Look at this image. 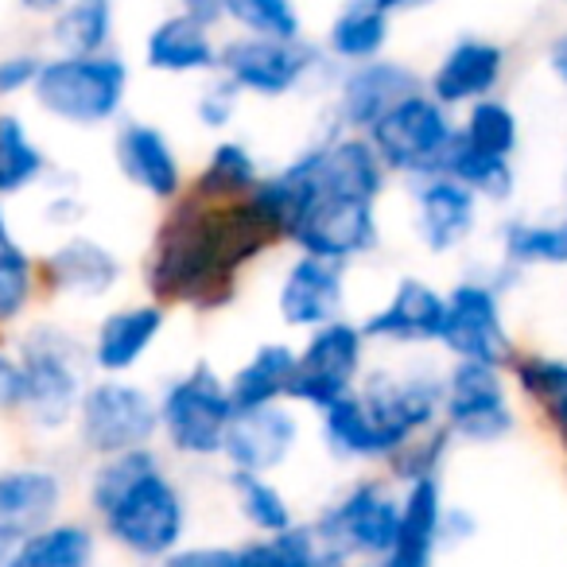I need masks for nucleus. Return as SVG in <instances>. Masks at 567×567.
<instances>
[{
  "label": "nucleus",
  "mask_w": 567,
  "mask_h": 567,
  "mask_svg": "<svg viewBox=\"0 0 567 567\" xmlns=\"http://www.w3.org/2000/svg\"><path fill=\"white\" fill-rule=\"evenodd\" d=\"M370 339L362 323L350 316L334 319L327 327L308 331L296 342V378L288 389V404H296L308 416L327 412L334 401L350 396L358 381L370 370Z\"/></svg>",
  "instance_id": "1a4fd4ad"
},
{
  "label": "nucleus",
  "mask_w": 567,
  "mask_h": 567,
  "mask_svg": "<svg viewBox=\"0 0 567 567\" xmlns=\"http://www.w3.org/2000/svg\"><path fill=\"white\" fill-rule=\"evenodd\" d=\"M474 533H478V520H474L471 509H463V505H447L443 509V548L474 540Z\"/></svg>",
  "instance_id": "49530a36"
},
{
  "label": "nucleus",
  "mask_w": 567,
  "mask_h": 567,
  "mask_svg": "<svg viewBox=\"0 0 567 567\" xmlns=\"http://www.w3.org/2000/svg\"><path fill=\"white\" fill-rule=\"evenodd\" d=\"M66 0H17V9L24 12V17H32V20H43L48 24L51 17H55L59 9H63Z\"/></svg>",
  "instance_id": "8fccbe9b"
},
{
  "label": "nucleus",
  "mask_w": 567,
  "mask_h": 567,
  "mask_svg": "<svg viewBox=\"0 0 567 567\" xmlns=\"http://www.w3.org/2000/svg\"><path fill=\"white\" fill-rule=\"evenodd\" d=\"M12 347L24 362L28 385L20 427L43 440L71 435L82 393L97 378L86 334H79L59 316H32L12 334Z\"/></svg>",
  "instance_id": "7ed1b4c3"
},
{
  "label": "nucleus",
  "mask_w": 567,
  "mask_h": 567,
  "mask_svg": "<svg viewBox=\"0 0 567 567\" xmlns=\"http://www.w3.org/2000/svg\"><path fill=\"white\" fill-rule=\"evenodd\" d=\"M9 551H12V544L0 540V567H9Z\"/></svg>",
  "instance_id": "5fc2aeb1"
},
{
  "label": "nucleus",
  "mask_w": 567,
  "mask_h": 567,
  "mask_svg": "<svg viewBox=\"0 0 567 567\" xmlns=\"http://www.w3.org/2000/svg\"><path fill=\"white\" fill-rule=\"evenodd\" d=\"M128 265L110 241L74 229L59 234L40 252V280L48 300H74V303H102L121 292Z\"/></svg>",
  "instance_id": "2eb2a0df"
},
{
  "label": "nucleus",
  "mask_w": 567,
  "mask_h": 567,
  "mask_svg": "<svg viewBox=\"0 0 567 567\" xmlns=\"http://www.w3.org/2000/svg\"><path fill=\"white\" fill-rule=\"evenodd\" d=\"M12 241H20V237H17V226H12L9 203L0 198V249H4V245H12Z\"/></svg>",
  "instance_id": "603ef678"
},
{
  "label": "nucleus",
  "mask_w": 567,
  "mask_h": 567,
  "mask_svg": "<svg viewBox=\"0 0 567 567\" xmlns=\"http://www.w3.org/2000/svg\"><path fill=\"white\" fill-rule=\"evenodd\" d=\"M241 102H245V94L226 74H210V79H203V86H198L190 113H195L198 128H206V133H214V136H226V128L234 125L237 113H241Z\"/></svg>",
  "instance_id": "a19ab883"
},
{
  "label": "nucleus",
  "mask_w": 567,
  "mask_h": 567,
  "mask_svg": "<svg viewBox=\"0 0 567 567\" xmlns=\"http://www.w3.org/2000/svg\"><path fill=\"white\" fill-rule=\"evenodd\" d=\"M226 489H229V502H234V513L249 528V536L284 533V528H292L300 520L292 497L284 494L276 474L226 471Z\"/></svg>",
  "instance_id": "2f4dec72"
},
{
  "label": "nucleus",
  "mask_w": 567,
  "mask_h": 567,
  "mask_svg": "<svg viewBox=\"0 0 567 567\" xmlns=\"http://www.w3.org/2000/svg\"><path fill=\"white\" fill-rule=\"evenodd\" d=\"M159 404V447L179 463H221L226 432L237 409L229 396L226 373L210 362H190L156 389Z\"/></svg>",
  "instance_id": "39448f33"
},
{
  "label": "nucleus",
  "mask_w": 567,
  "mask_h": 567,
  "mask_svg": "<svg viewBox=\"0 0 567 567\" xmlns=\"http://www.w3.org/2000/svg\"><path fill=\"white\" fill-rule=\"evenodd\" d=\"M221 28L190 17V12H164L141 40V66L164 79H210L218 74Z\"/></svg>",
  "instance_id": "5701e85b"
},
{
  "label": "nucleus",
  "mask_w": 567,
  "mask_h": 567,
  "mask_svg": "<svg viewBox=\"0 0 567 567\" xmlns=\"http://www.w3.org/2000/svg\"><path fill=\"white\" fill-rule=\"evenodd\" d=\"M548 71L567 86V32H559L556 40L548 43Z\"/></svg>",
  "instance_id": "09e8293b"
},
{
  "label": "nucleus",
  "mask_w": 567,
  "mask_h": 567,
  "mask_svg": "<svg viewBox=\"0 0 567 567\" xmlns=\"http://www.w3.org/2000/svg\"><path fill=\"white\" fill-rule=\"evenodd\" d=\"M559 4H567V0H559Z\"/></svg>",
  "instance_id": "6e6d98bb"
},
{
  "label": "nucleus",
  "mask_w": 567,
  "mask_h": 567,
  "mask_svg": "<svg viewBox=\"0 0 567 567\" xmlns=\"http://www.w3.org/2000/svg\"><path fill=\"white\" fill-rule=\"evenodd\" d=\"M218 74H226L245 97L284 102L303 90L334 79V63L319 40H265V35H226L221 40Z\"/></svg>",
  "instance_id": "6e6552de"
},
{
  "label": "nucleus",
  "mask_w": 567,
  "mask_h": 567,
  "mask_svg": "<svg viewBox=\"0 0 567 567\" xmlns=\"http://www.w3.org/2000/svg\"><path fill=\"white\" fill-rule=\"evenodd\" d=\"M389 40H393V12L381 9L378 0H342L319 35V48L339 71L389 55Z\"/></svg>",
  "instance_id": "393cba45"
},
{
  "label": "nucleus",
  "mask_w": 567,
  "mask_h": 567,
  "mask_svg": "<svg viewBox=\"0 0 567 567\" xmlns=\"http://www.w3.org/2000/svg\"><path fill=\"white\" fill-rule=\"evenodd\" d=\"M451 443H455V435H451L447 427L443 424L432 427V432L404 443L385 463V474L396 486H409V482H420V478H440L443 463H447V455H451Z\"/></svg>",
  "instance_id": "ea45409f"
},
{
  "label": "nucleus",
  "mask_w": 567,
  "mask_h": 567,
  "mask_svg": "<svg viewBox=\"0 0 567 567\" xmlns=\"http://www.w3.org/2000/svg\"><path fill=\"white\" fill-rule=\"evenodd\" d=\"M412 203V234L432 257H447V252L463 249L471 234L478 229V206L482 198L471 187H463L451 175H420V179L404 183Z\"/></svg>",
  "instance_id": "4be33fe9"
},
{
  "label": "nucleus",
  "mask_w": 567,
  "mask_h": 567,
  "mask_svg": "<svg viewBox=\"0 0 567 567\" xmlns=\"http://www.w3.org/2000/svg\"><path fill=\"white\" fill-rule=\"evenodd\" d=\"M316 432L327 455L342 466H385L393 458V447L378 432L358 389L350 396H342V401H334L327 412H319Z\"/></svg>",
  "instance_id": "a878e982"
},
{
  "label": "nucleus",
  "mask_w": 567,
  "mask_h": 567,
  "mask_svg": "<svg viewBox=\"0 0 567 567\" xmlns=\"http://www.w3.org/2000/svg\"><path fill=\"white\" fill-rule=\"evenodd\" d=\"M308 567H358V564H354V559H347V556H339V551L319 548V551H316V559H311Z\"/></svg>",
  "instance_id": "864d4df0"
},
{
  "label": "nucleus",
  "mask_w": 567,
  "mask_h": 567,
  "mask_svg": "<svg viewBox=\"0 0 567 567\" xmlns=\"http://www.w3.org/2000/svg\"><path fill=\"white\" fill-rule=\"evenodd\" d=\"M358 396L365 401L393 455L409 440L443 424V370L435 365H404V370L370 365L358 381Z\"/></svg>",
  "instance_id": "9b49d317"
},
{
  "label": "nucleus",
  "mask_w": 567,
  "mask_h": 567,
  "mask_svg": "<svg viewBox=\"0 0 567 567\" xmlns=\"http://www.w3.org/2000/svg\"><path fill=\"white\" fill-rule=\"evenodd\" d=\"M48 300L40 280V252H32L24 241H12L0 249V339L17 334L35 308Z\"/></svg>",
  "instance_id": "473e14b6"
},
{
  "label": "nucleus",
  "mask_w": 567,
  "mask_h": 567,
  "mask_svg": "<svg viewBox=\"0 0 567 567\" xmlns=\"http://www.w3.org/2000/svg\"><path fill=\"white\" fill-rule=\"evenodd\" d=\"M260 156L252 152V144L237 141V136H218L210 144V152L203 156V164L190 172L187 190L203 203H245L252 190L265 179Z\"/></svg>",
  "instance_id": "c85d7f7f"
},
{
  "label": "nucleus",
  "mask_w": 567,
  "mask_h": 567,
  "mask_svg": "<svg viewBox=\"0 0 567 567\" xmlns=\"http://www.w3.org/2000/svg\"><path fill=\"white\" fill-rule=\"evenodd\" d=\"M308 520L319 536V548L339 551L354 564H378L396 544L401 486L389 474H358L334 489Z\"/></svg>",
  "instance_id": "423d86ee"
},
{
  "label": "nucleus",
  "mask_w": 567,
  "mask_h": 567,
  "mask_svg": "<svg viewBox=\"0 0 567 567\" xmlns=\"http://www.w3.org/2000/svg\"><path fill=\"white\" fill-rule=\"evenodd\" d=\"M443 175H451V179H458L463 187H471L482 203H509L513 190H517L513 159L471 148L463 136H455V144H451L447 159H443Z\"/></svg>",
  "instance_id": "f704fd0d"
},
{
  "label": "nucleus",
  "mask_w": 567,
  "mask_h": 567,
  "mask_svg": "<svg viewBox=\"0 0 567 567\" xmlns=\"http://www.w3.org/2000/svg\"><path fill=\"white\" fill-rule=\"evenodd\" d=\"M82 221H86V198H82V190L74 183L51 190L48 203H43V226L59 229V234H74V229H82Z\"/></svg>",
  "instance_id": "a18cd8bd"
},
{
  "label": "nucleus",
  "mask_w": 567,
  "mask_h": 567,
  "mask_svg": "<svg viewBox=\"0 0 567 567\" xmlns=\"http://www.w3.org/2000/svg\"><path fill=\"white\" fill-rule=\"evenodd\" d=\"M128 94H133V63L121 51L105 55L48 51L32 102L55 125L94 133V128H113L125 117Z\"/></svg>",
  "instance_id": "20e7f679"
},
{
  "label": "nucleus",
  "mask_w": 567,
  "mask_h": 567,
  "mask_svg": "<svg viewBox=\"0 0 567 567\" xmlns=\"http://www.w3.org/2000/svg\"><path fill=\"white\" fill-rule=\"evenodd\" d=\"M443 319H447V292L424 276H401L393 284V292L358 323H362L370 347L409 350L440 347Z\"/></svg>",
  "instance_id": "6ab92c4d"
},
{
  "label": "nucleus",
  "mask_w": 567,
  "mask_h": 567,
  "mask_svg": "<svg viewBox=\"0 0 567 567\" xmlns=\"http://www.w3.org/2000/svg\"><path fill=\"white\" fill-rule=\"evenodd\" d=\"M443 427L455 435V443H474V447L509 440L517 412L502 365L451 362L443 370Z\"/></svg>",
  "instance_id": "f8f14e48"
},
{
  "label": "nucleus",
  "mask_w": 567,
  "mask_h": 567,
  "mask_svg": "<svg viewBox=\"0 0 567 567\" xmlns=\"http://www.w3.org/2000/svg\"><path fill=\"white\" fill-rule=\"evenodd\" d=\"M175 9L190 12V17L206 20V24L221 28V0H175Z\"/></svg>",
  "instance_id": "de8ad7c7"
},
{
  "label": "nucleus",
  "mask_w": 567,
  "mask_h": 567,
  "mask_svg": "<svg viewBox=\"0 0 567 567\" xmlns=\"http://www.w3.org/2000/svg\"><path fill=\"white\" fill-rule=\"evenodd\" d=\"M82 509L110 548L141 567L164 564L190 536V494L159 443L86 463Z\"/></svg>",
  "instance_id": "f03ea898"
},
{
  "label": "nucleus",
  "mask_w": 567,
  "mask_h": 567,
  "mask_svg": "<svg viewBox=\"0 0 567 567\" xmlns=\"http://www.w3.org/2000/svg\"><path fill=\"white\" fill-rule=\"evenodd\" d=\"M303 443V412L296 404H265V409L237 412L221 447L226 471L249 474H276L292 463V455Z\"/></svg>",
  "instance_id": "412c9836"
},
{
  "label": "nucleus",
  "mask_w": 567,
  "mask_h": 567,
  "mask_svg": "<svg viewBox=\"0 0 567 567\" xmlns=\"http://www.w3.org/2000/svg\"><path fill=\"white\" fill-rule=\"evenodd\" d=\"M440 350L451 362H486L509 370L517 347L502 316V288L482 276H463L447 288V319H443Z\"/></svg>",
  "instance_id": "ddd939ff"
},
{
  "label": "nucleus",
  "mask_w": 567,
  "mask_h": 567,
  "mask_svg": "<svg viewBox=\"0 0 567 567\" xmlns=\"http://www.w3.org/2000/svg\"><path fill=\"white\" fill-rule=\"evenodd\" d=\"M113 167L133 190H141L144 198L167 206L187 190L190 172L183 164L175 141L164 133V125L148 117H121L113 125Z\"/></svg>",
  "instance_id": "dca6fc26"
},
{
  "label": "nucleus",
  "mask_w": 567,
  "mask_h": 567,
  "mask_svg": "<svg viewBox=\"0 0 567 567\" xmlns=\"http://www.w3.org/2000/svg\"><path fill=\"white\" fill-rule=\"evenodd\" d=\"M517 389L551 420L567 447V362L564 358H544V354H517L509 365Z\"/></svg>",
  "instance_id": "72a5a7b5"
},
{
  "label": "nucleus",
  "mask_w": 567,
  "mask_h": 567,
  "mask_svg": "<svg viewBox=\"0 0 567 567\" xmlns=\"http://www.w3.org/2000/svg\"><path fill=\"white\" fill-rule=\"evenodd\" d=\"M71 478L59 463L20 458L0 463V540H24L28 533L51 525L66 513Z\"/></svg>",
  "instance_id": "aec40b11"
},
{
  "label": "nucleus",
  "mask_w": 567,
  "mask_h": 567,
  "mask_svg": "<svg viewBox=\"0 0 567 567\" xmlns=\"http://www.w3.org/2000/svg\"><path fill=\"white\" fill-rule=\"evenodd\" d=\"M292 378H296V342L268 339V342H257V347L226 373V385H229V396H234V409L249 412V409L288 401Z\"/></svg>",
  "instance_id": "cd10ccee"
},
{
  "label": "nucleus",
  "mask_w": 567,
  "mask_h": 567,
  "mask_svg": "<svg viewBox=\"0 0 567 567\" xmlns=\"http://www.w3.org/2000/svg\"><path fill=\"white\" fill-rule=\"evenodd\" d=\"M102 533L90 517H55L51 525L28 533L12 544L9 567H97L102 559Z\"/></svg>",
  "instance_id": "bb28decb"
},
{
  "label": "nucleus",
  "mask_w": 567,
  "mask_h": 567,
  "mask_svg": "<svg viewBox=\"0 0 567 567\" xmlns=\"http://www.w3.org/2000/svg\"><path fill=\"white\" fill-rule=\"evenodd\" d=\"M156 567H241V548H237V544L187 540L183 548H175L172 556Z\"/></svg>",
  "instance_id": "c03bdc74"
},
{
  "label": "nucleus",
  "mask_w": 567,
  "mask_h": 567,
  "mask_svg": "<svg viewBox=\"0 0 567 567\" xmlns=\"http://www.w3.org/2000/svg\"><path fill=\"white\" fill-rule=\"evenodd\" d=\"M43 51L35 48H17V51H0V105L17 102V97H32L35 79L43 71Z\"/></svg>",
  "instance_id": "79ce46f5"
},
{
  "label": "nucleus",
  "mask_w": 567,
  "mask_h": 567,
  "mask_svg": "<svg viewBox=\"0 0 567 567\" xmlns=\"http://www.w3.org/2000/svg\"><path fill=\"white\" fill-rule=\"evenodd\" d=\"M24 396H28L24 362H20L12 339L9 342L0 339V420L20 424V416H24Z\"/></svg>",
  "instance_id": "37998d69"
},
{
  "label": "nucleus",
  "mask_w": 567,
  "mask_h": 567,
  "mask_svg": "<svg viewBox=\"0 0 567 567\" xmlns=\"http://www.w3.org/2000/svg\"><path fill=\"white\" fill-rule=\"evenodd\" d=\"M505 79V48L486 35H458L440 63L424 74V90L447 110H466V105L494 97V90Z\"/></svg>",
  "instance_id": "b1692460"
},
{
  "label": "nucleus",
  "mask_w": 567,
  "mask_h": 567,
  "mask_svg": "<svg viewBox=\"0 0 567 567\" xmlns=\"http://www.w3.org/2000/svg\"><path fill=\"white\" fill-rule=\"evenodd\" d=\"M280 249V237L245 203H203L183 190L159 210L141 257V288L172 311L218 316L241 296V276Z\"/></svg>",
  "instance_id": "f257e3e1"
},
{
  "label": "nucleus",
  "mask_w": 567,
  "mask_h": 567,
  "mask_svg": "<svg viewBox=\"0 0 567 567\" xmlns=\"http://www.w3.org/2000/svg\"><path fill=\"white\" fill-rule=\"evenodd\" d=\"M117 0H66L48 20V48L59 55H105L117 51Z\"/></svg>",
  "instance_id": "7c9ffc66"
},
{
  "label": "nucleus",
  "mask_w": 567,
  "mask_h": 567,
  "mask_svg": "<svg viewBox=\"0 0 567 567\" xmlns=\"http://www.w3.org/2000/svg\"><path fill=\"white\" fill-rule=\"evenodd\" d=\"M221 28L265 40H303V12L296 0H221Z\"/></svg>",
  "instance_id": "e433bc0d"
},
{
  "label": "nucleus",
  "mask_w": 567,
  "mask_h": 567,
  "mask_svg": "<svg viewBox=\"0 0 567 567\" xmlns=\"http://www.w3.org/2000/svg\"><path fill=\"white\" fill-rule=\"evenodd\" d=\"M365 136L378 148L389 175L412 183L420 175L443 172V159L458 136V121L455 110H447L427 90H420V94L404 97L401 105H393Z\"/></svg>",
  "instance_id": "9d476101"
},
{
  "label": "nucleus",
  "mask_w": 567,
  "mask_h": 567,
  "mask_svg": "<svg viewBox=\"0 0 567 567\" xmlns=\"http://www.w3.org/2000/svg\"><path fill=\"white\" fill-rule=\"evenodd\" d=\"M347 272L350 268L334 265V260L292 252L280 280H276V319L296 334H308L316 327L342 319L350 308Z\"/></svg>",
  "instance_id": "a211bd4d"
},
{
  "label": "nucleus",
  "mask_w": 567,
  "mask_h": 567,
  "mask_svg": "<svg viewBox=\"0 0 567 567\" xmlns=\"http://www.w3.org/2000/svg\"><path fill=\"white\" fill-rule=\"evenodd\" d=\"M424 90V74L393 55L358 66H339L327 86V125L342 133H370L393 105Z\"/></svg>",
  "instance_id": "4468645a"
},
{
  "label": "nucleus",
  "mask_w": 567,
  "mask_h": 567,
  "mask_svg": "<svg viewBox=\"0 0 567 567\" xmlns=\"http://www.w3.org/2000/svg\"><path fill=\"white\" fill-rule=\"evenodd\" d=\"M458 136H463L471 148L513 159V152H517V144H520V121L509 102H502V97H482V102L463 110V117H458Z\"/></svg>",
  "instance_id": "4c0bfd02"
},
{
  "label": "nucleus",
  "mask_w": 567,
  "mask_h": 567,
  "mask_svg": "<svg viewBox=\"0 0 567 567\" xmlns=\"http://www.w3.org/2000/svg\"><path fill=\"white\" fill-rule=\"evenodd\" d=\"M381 9L393 12V17H404V12H420V9H432L440 0H378Z\"/></svg>",
  "instance_id": "3c124183"
},
{
  "label": "nucleus",
  "mask_w": 567,
  "mask_h": 567,
  "mask_svg": "<svg viewBox=\"0 0 567 567\" xmlns=\"http://www.w3.org/2000/svg\"><path fill=\"white\" fill-rule=\"evenodd\" d=\"M167 327H172V308L159 300H148V296L105 308L86 334L94 373H102V378H128L164 342Z\"/></svg>",
  "instance_id": "f3484780"
},
{
  "label": "nucleus",
  "mask_w": 567,
  "mask_h": 567,
  "mask_svg": "<svg viewBox=\"0 0 567 567\" xmlns=\"http://www.w3.org/2000/svg\"><path fill=\"white\" fill-rule=\"evenodd\" d=\"M55 179V159L40 144L24 117L0 105V198H24Z\"/></svg>",
  "instance_id": "c756f323"
},
{
  "label": "nucleus",
  "mask_w": 567,
  "mask_h": 567,
  "mask_svg": "<svg viewBox=\"0 0 567 567\" xmlns=\"http://www.w3.org/2000/svg\"><path fill=\"white\" fill-rule=\"evenodd\" d=\"M159 443V404L156 389L136 378H102L86 385L79 416L71 427V447L86 463L110 458L121 451L156 447Z\"/></svg>",
  "instance_id": "0eeeda50"
},
{
  "label": "nucleus",
  "mask_w": 567,
  "mask_h": 567,
  "mask_svg": "<svg viewBox=\"0 0 567 567\" xmlns=\"http://www.w3.org/2000/svg\"><path fill=\"white\" fill-rule=\"evenodd\" d=\"M241 548V567H308L319 551V536L311 520H296L292 528L272 536H245L237 540Z\"/></svg>",
  "instance_id": "58836bf2"
},
{
  "label": "nucleus",
  "mask_w": 567,
  "mask_h": 567,
  "mask_svg": "<svg viewBox=\"0 0 567 567\" xmlns=\"http://www.w3.org/2000/svg\"><path fill=\"white\" fill-rule=\"evenodd\" d=\"M502 260L509 268L567 265V218L564 221L509 218L502 226Z\"/></svg>",
  "instance_id": "c9c22d12"
}]
</instances>
